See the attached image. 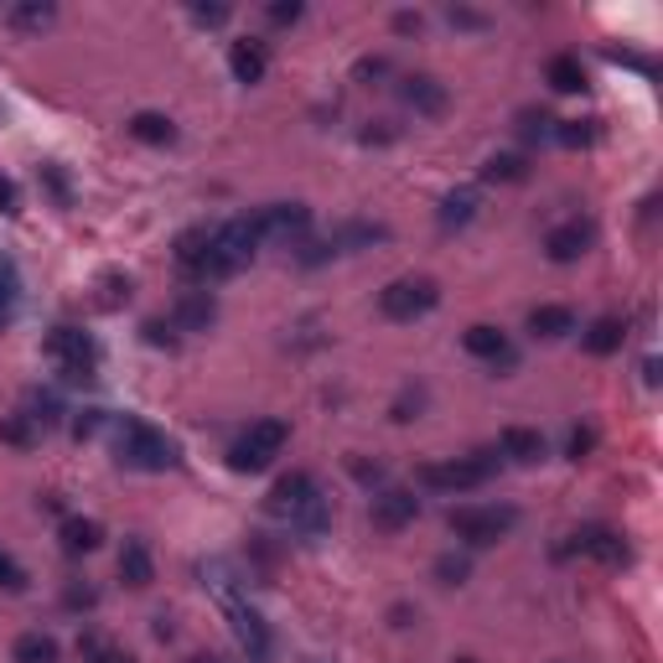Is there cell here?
I'll return each instance as SVG.
<instances>
[{
    "label": "cell",
    "instance_id": "obj_9",
    "mask_svg": "<svg viewBox=\"0 0 663 663\" xmlns=\"http://www.w3.org/2000/svg\"><path fill=\"white\" fill-rule=\"evenodd\" d=\"M514 508H456L451 514V535L456 539H467V544H498V539L514 529Z\"/></svg>",
    "mask_w": 663,
    "mask_h": 663
},
{
    "label": "cell",
    "instance_id": "obj_27",
    "mask_svg": "<svg viewBox=\"0 0 663 663\" xmlns=\"http://www.w3.org/2000/svg\"><path fill=\"white\" fill-rule=\"evenodd\" d=\"M5 22L16 26V32H47V26L58 22V5H47V0H22V5L5 11Z\"/></svg>",
    "mask_w": 663,
    "mask_h": 663
},
{
    "label": "cell",
    "instance_id": "obj_6",
    "mask_svg": "<svg viewBox=\"0 0 663 663\" xmlns=\"http://www.w3.org/2000/svg\"><path fill=\"white\" fill-rule=\"evenodd\" d=\"M285 441H291V426H285V420H255V426L229 446V467L234 471H265L280 451H285Z\"/></svg>",
    "mask_w": 663,
    "mask_h": 663
},
{
    "label": "cell",
    "instance_id": "obj_52",
    "mask_svg": "<svg viewBox=\"0 0 663 663\" xmlns=\"http://www.w3.org/2000/svg\"><path fill=\"white\" fill-rule=\"evenodd\" d=\"M306 663H321V659H306Z\"/></svg>",
    "mask_w": 663,
    "mask_h": 663
},
{
    "label": "cell",
    "instance_id": "obj_13",
    "mask_svg": "<svg viewBox=\"0 0 663 663\" xmlns=\"http://www.w3.org/2000/svg\"><path fill=\"white\" fill-rule=\"evenodd\" d=\"M218 321V300L213 291H182L172 306V327L176 332H208Z\"/></svg>",
    "mask_w": 663,
    "mask_h": 663
},
{
    "label": "cell",
    "instance_id": "obj_22",
    "mask_svg": "<svg viewBox=\"0 0 663 663\" xmlns=\"http://www.w3.org/2000/svg\"><path fill=\"white\" fill-rule=\"evenodd\" d=\"M208 249H213V229H187L176 238V265L193 280H202V265H208Z\"/></svg>",
    "mask_w": 663,
    "mask_h": 663
},
{
    "label": "cell",
    "instance_id": "obj_35",
    "mask_svg": "<svg viewBox=\"0 0 663 663\" xmlns=\"http://www.w3.org/2000/svg\"><path fill=\"white\" fill-rule=\"evenodd\" d=\"M99 285H105V296H99L105 311H114V306H125V300H130V275H120V270H109Z\"/></svg>",
    "mask_w": 663,
    "mask_h": 663
},
{
    "label": "cell",
    "instance_id": "obj_51",
    "mask_svg": "<svg viewBox=\"0 0 663 663\" xmlns=\"http://www.w3.org/2000/svg\"><path fill=\"white\" fill-rule=\"evenodd\" d=\"M187 663H223V659H213V653H197V659H187Z\"/></svg>",
    "mask_w": 663,
    "mask_h": 663
},
{
    "label": "cell",
    "instance_id": "obj_32",
    "mask_svg": "<svg viewBox=\"0 0 663 663\" xmlns=\"http://www.w3.org/2000/svg\"><path fill=\"white\" fill-rule=\"evenodd\" d=\"M555 140L570 150L591 146V140H597V120H555Z\"/></svg>",
    "mask_w": 663,
    "mask_h": 663
},
{
    "label": "cell",
    "instance_id": "obj_5",
    "mask_svg": "<svg viewBox=\"0 0 663 663\" xmlns=\"http://www.w3.org/2000/svg\"><path fill=\"white\" fill-rule=\"evenodd\" d=\"M503 467V456L498 451H471V456H456V462H430L420 467V482L435 492H471L492 482V471Z\"/></svg>",
    "mask_w": 663,
    "mask_h": 663
},
{
    "label": "cell",
    "instance_id": "obj_38",
    "mask_svg": "<svg viewBox=\"0 0 663 663\" xmlns=\"http://www.w3.org/2000/svg\"><path fill=\"white\" fill-rule=\"evenodd\" d=\"M420 409H426V389H405L394 400V420H420Z\"/></svg>",
    "mask_w": 663,
    "mask_h": 663
},
{
    "label": "cell",
    "instance_id": "obj_7",
    "mask_svg": "<svg viewBox=\"0 0 663 663\" xmlns=\"http://www.w3.org/2000/svg\"><path fill=\"white\" fill-rule=\"evenodd\" d=\"M435 300H441V285L426 275H405V280H389L384 291H379V311L389 321H420L426 311H435Z\"/></svg>",
    "mask_w": 663,
    "mask_h": 663
},
{
    "label": "cell",
    "instance_id": "obj_49",
    "mask_svg": "<svg viewBox=\"0 0 663 663\" xmlns=\"http://www.w3.org/2000/svg\"><path fill=\"white\" fill-rule=\"evenodd\" d=\"M420 11H400V16H394V32H405V37H415V32H420Z\"/></svg>",
    "mask_w": 663,
    "mask_h": 663
},
{
    "label": "cell",
    "instance_id": "obj_40",
    "mask_svg": "<svg viewBox=\"0 0 663 663\" xmlns=\"http://www.w3.org/2000/svg\"><path fill=\"white\" fill-rule=\"evenodd\" d=\"M105 409H84V415H78V420H73V435H78V441H88V435H99V430H105Z\"/></svg>",
    "mask_w": 663,
    "mask_h": 663
},
{
    "label": "cell",
    "instance_id": "obj_47",
    "mask_svg": "<svg viewBox=\"0 0 663 663\" xmlns=\"http://www.w3.org/2000/svg\"><path fill=\"white\" fill-rule=\"evenodd\" d=\"M88 663H135L125 653V648H94V653H88Z\"/></svg>",
    "mask_w": 663,
    "mask_h": 663
},
{
    "label": "cell",
    "instance_id": "obj_42",
    "mask_svg": "<svg viewBox=\"0 0 663 663\" xmlns=\"http://www.w3.org/2000/svg\"><path fill=\"white\" fill-rule=\"evenodd\" d=\"M384 73H389L384 58H364V63L353 67V78H358V84H373V78H384Z\"/></svg>",
    "mask_w": 663,
    "mask_h": 663
},
{
    "label": "cell",
    "instance_id": "obj_21",
    "mask_svg": "<svg viewBox=\"0 0 663 663\" xmlns=\"http://www.w3.org/2000/svg\"><path fill=\"white\" fill-rule=\"evenodd\" d=\"M622 337H627V327H622L617 317H597L586 332H580V347L591 353V358H612L622 347Z\"/></svg>",
    "mask_w": 663,
    "mask_h": 663
},
{
    "label": "cell",
    "instance_id": "obj_36",
    "mask_svg": "<svg viewBox=\"0 0 663 663\" xmlns=\"http://www.w3.org/2000/svg\"><path fill=\"white\" fill-rule=\"evenodd\" d=\"M435 576H441V586H462V580L471 576V560L467 555H441L435 560Z\"/></svg>",
    "mask_w": 663,
    "mask_h": 663
},
{
    "label": "cell",
    "instance_id": "obj_19",
    "mask_svg": "<svg viewBox=\"0 0 663 663\" xmlns=\"http://www.w3.org/2000/svg\"><path fill=\"white\" fill-rule=\"evenodd\" d=\"M58 539H63V555H94L99 544H105V524L99 518H63V529H58Z\"/></svg>",
    "mask_w": 663,
    "mask_h": 663
},
{
    "label": "cell",
    "instance_id": "obj_39",
    "mask_svg": "<svg viewBox=\"0 0 663 663\" xmlns=\"http://www.w3.org/2000/svg\"><path fill=\"white\" fill-rule=\"evenodd\" d=\"M0 591H26V570L0 550Z\"/></svg>",
    "mask_w": 663,
    "mask_h": 663
},
{
    "label": "cell",
    "instance_id": "obj_28",
    "mask_svg": "<svg viewBox=\"0 0 663 663\" xmlns=\"http://www.w3.org/2000/svg\"><path fill=\"white\" fill-rule=\"evenodd\" d=\"M544 78H550V88H555V94H580V88H586V67H580V58L560 52V58H550Z\"/></svg>",
    "mask_w": 663,
    "mask_h": 663
},
{
    "label": "cell",
    "instance_id": "obj_30",
    "mask_svg": "<svg viewBox=\"0 0 663 663\" xmlns=\"http://www.w3.org/2000/svg\"><path fill=\"white\" fill-rule=\"evenodd\" d=\"M11 659L16 663H58L63 648H58V638H47V633H22L16 648H11Z\"/></svg>",
    "mask_w": 663,
    "mask_h": 663
},
{
    "label": "cell",
    "instance_id": "obj_16",
    "mask_svg": "<svg viewBox=\"0 0 663 663\" xmlns=\"http://www.w3.org/2000/svg\"><path fill=\"white\" fill-rule=\"evenodd\" d=\"M591 223H560V229H550L544 234V255L555 259V265H576L586 249H591Z\"/></svg>",
    "mask_w": 663,
    "mask_h": 663
},
{
    "label": "cell",
    "instance_id": "obj_23",
    "mask_svg": "<svg viewBox=\"0 0 663 663\" xmlns=\"http://www.w3.org/2000/svg\"><path fill=\"white\" fill-rule=\"evenodd\" d=\"M130 135L140 140V146H172L176 140V125L167 114H156V109H140V114H130Z\"/></svg>",
    "mask_w": 663,
    "mask_h": 663
},
{
    "label": "cell",
    "instance_id": "obj_37",
    "mask_svg": "<svg viewBox=\"0 0 663 663\" xmlns=\"http://www.w3.org/2000/svg\"><path fill=\"white\" fill-rule=\"evenodd\" d=\"M518 135H524V140H544V135H555V120L529 109V114H518Z\"/></svg>",
    "mask_w": 663,
    "mask_h": 663
},
{
    "label": "cell",
    "instance_id": "obj_25",
    "mask_svg": "<svg viewBox=\"0 0 663 663\" xmlns=\"http://www.w3.org/2000/svg\"><path fill=\"white\" fill-rule=\"evenodd\" d=\"M529 332L535 337H565V332H576V311L570 306H535L529 311Z\"/></svg>",
    "mask_w": 663,
    "mask_h": 663
},
{
    "label": "cell",
    "instance_id": "obj_24",
    "mask_svg": "<svg viewBox=\"0 0 663 663\" xmlns=\"http://www.w3.org/2000/svg\"><path fill=\"white\" fill-rule=\"evenodd\" d=\"M384 238H389L384 223H347V229H337L327 244H332V255H347V249H373V244H384Z\"/></svg>",
    "mask_w": 663,
    "mask_h": 663
},
{
    "label": "cell",
    "instance_id": "obj_29",
    "mask_svg": "<svg viewBox=\"0 0 663 663\" xmlns=\"http://www.w3.org/2000/svg\"><path fill=\"white\" fill-rule=\"evenodd\" d=\"M477 187H456V193H446V202H441V229H467L471 218H477Z\"/></svg>",
    "mask_w": 663,
    "mask_h": 663
},
{
    "label": "cell",
    "instance_id": "obj_44",
    "mask_svg": "<svg viewBox=\"0 0 663 663\" xmlns=\"http://www.w3.org/2000/svg\"><path fill=\"white\" fill-rule=\"evenodd\" d=\"M193 22H202V26H223V22H229V5H193Z\"/></svg>",
    "mask_w": 663,
    "mask_h": 663
},
{
    "label": "cell",
    "instance_id": "obj_4",
    "mask_svg": "<svg viewBox=\"0 0 663 663\" xmlns=\"http://www.w3.org/2000/svg\"><path fill=\"white\" fill-rule=\"evenodd\" d=\"M114 451H120V467H135V471H167L182 462L172 435H161L146 420H125L120 435H114Z\"/></svg>",
    "mask_w": 663,
    "mask_h": 663
},
{
    "label": "cell",
    "instance_id": "obj_17",
    "mask_svg": "<svg viewBox=\"0 0 663 663\" xmlns=\"http://www.w3.org/2000/svg\"><path fill=\"white\" fill-rule=\"evenodd\" d=\"M229 73H234L238 84H265V73H270V52H265V42L238 37V42L229 47Z\"/></svg>",
    "mask_w": 663,
    "mask_h": 663
},
{
    "label": "cell",
    "instance_id": "obj_10",
    "mask_svg": "<svg viewBox=\"0 0 663 663\" xmlns=\"http://www.w3.org/2000/svg\"><path fill=\"white\" fill-rule=\"evenodd\" d=\"M259 223V238H300L306 229H311V208L306 202H270V208H259L255 213Z\"/></svg>",
    "mask_w": 663,
    "mask_h": 663
},
{
    "label": "cell",
    "instance_id": "obj_26",
    "mask_svg": "<svg viewBox=\"0 0 663 663\" xmlns=\"http://www.w3.org/2000/svg\"><path fill=\"white\" fill-rule=\"evenodd\" d=\"M16 300H22V270H16V259L0 249V332L16 317Z\"/></svg>",
    "mask_w": 663,
    "mask_h": 663
},
{
    "label": "cell",
    "instance_id": "obj_41",
    "mask_svg": "<svg viewBox=\"0 0 663 663\" xmlns=\"http://www.w3.org/2000/svg\"><path fill=\"white\" fill-rule=\"evenodd\" d=\"M300 16H306V5H300V0H291V5L275 0V5H270V22H275V26H296Z\"/></svg>",
    "mask_w": 663,
    "mask_h": 663
},
{
    "label": "cell",
    "instance_id": "obj_46",
    "mask_svg": "<svg viewBox=\"0 0 663 663\" xmlns=\"http://www.w3.org/2000/svg\"><path fill=\"white\" fill-rule=\"evenodd\" d=\"M146 343H150V347H176V337L167 332V327H161V321H146Z\"/></svg>",
    "mask_w": 663,
    "mask_h": 663
},
{
    "label": "cell",
    "instance_id": "obj_31",
    "mask_svg": "<svg viewBox=\"0 0 663 663\" xmlns=\"http://www.w3.org/2000/svg\"><path fill=\"white\" fill-rule=\"evenodd\" d=\"M26 420H32V426H58V420H63V400H58L52 389H32V394H26Z\"/></svg>",
    "mask_w": 663,
    "mask_h": 663
},
{
    "label": "cell",
    "instance_id": "obj_45",
    "mask_svg": "<svg viewBox=\"0 0 663 663\" xmlns=\"http://www.w3.org/2000/svg\"><path fill=\"white\" fill-rule=\"evenodd\" d=\"M42 182L52 187V197H58V202H67V176L58 172V167H42Z\"/></svg>",
    "mask_w": 663,
    "mask_h": 663
},
{
    "label": "cell",
    "instance_id": "obj_1",
    "mask_svg": "<svg viewBox=\"0 0 663 663\" xmlns=\"http://www.w3.org/2000/svg\"><path fill=\"white\" fill-rule=\"evenodd\" d=\"M202 586H208V591L218 597V606L229 612V627H234L244 659H249V663H270V627H265V617H259L249 601L238 597L229 560H208V565H202Z\"/></svg>",
    "mask_w": 663,
    "mask_h": 663
},
{
    "label": "cell",
    "instance_id": "obj_34",
    "mask_svg": "<svg viewBox=\"0 0 663 663\" xmlns=\"http://www.w3.org/2000/svg\"><path fill=\"white\" fill-rule=\"evenodd\" d=\"M0 441H5V446H32V441H37V430H32L26 415H11V420H0Z\"/></svg>",
    "mask_w": 663,
    "mask_h": 663
},
{
    "label": "cell",
    "instance_id": "obj_15",
    "mask_svg": "<svg viewBox=\"0 0 663 663\" xmlns=\"http://www.w3.org/2000/svg\"><path fill=\"white\" fill-rule=\"evenodd\" d=\"M576 550H580V555H591V560H601V565H627V560H633L627 539H622L617 529H601V524L580 529V535H576Z\"/></svg>",
    "mask_w": 663,
    "mask_h": 663
},
{
    "label": "cell",
    "instance_id": "obj_18",
    "mask_svg": "<svg viewBox=\"0 0 663 663\" xmlns=\"http://www.w3.org/2000/svg\"><path fill=\"white\" fill-rule=\"evenodd\" d=\"M462 347H467L471 358H482V364H503V368L514 364V347H508V337H503L498 327H482V321L462 332Z\"/></svg>",
    "mask_w": 663,
    "mask_h": 663
},
{
    "label": "cell",
    "instance_id": "obj_20",
    "mask_svg": "<svg viewBox=\"0 0 663 663\" xmlns=\"http://www.w3.org/2000/svg\"><path fill=\"white\" fill-rule=\"evenodd\" d=\"M120 576H125V586H135V591H146L150 580H156V560H150L146 539H125V550H120Z\"/></svg>",
    "mask_w": 663,
    "mask_h": 663
},
{
    "label": "cell",
    "instance_id": "obj_33",
    "mask_svg": "<svg viewBox=\"0 0 663 663\" xmlns=\"http://www.w3.org/2000/svg\"><path fill=\"white\" fill-rule=\"evenodd\" d=\"M482 176H488V182H524V176H529V161H524V156H492L488 167H482Z\"/></svg>",
    "mask_w": 663,
    "mask_h": 663
},
{
    "label": "cell",
    "instance_id": "obj_48",
    "mask_svg": "<svg viewBox=\"0 0 663 663\" xmlns=\"http://www.w3.org/2000/svg\"><path fill=\"white\" fill-rule=\"evenodd\" d=\"M591 446H597V435H591V430H576V435H570V462H580Z\"/></svg>",
    "mask_w": 663,
    "mask_h": 663
},
{
    "label": "cell",
    "instance_id": "obj_8",
    "mask_svg": "<svg viewBox=\"0 0 663 663\" xmlns=\"http://www.w3.org/2000/svg\"><path fill=\"white\" fill-rule=\"evenodd\" d=\"M47 358H58L63 373L73 384H84L94 364H99V343L88 337L84 327H52V337H47Z\"/></svg>",
    "mask_w": 663,
    "mask_h": 663
},
{
    "label": "cell",
    "instance_id": "obj_11",
    "mask_svg": "<svg viewBox=\"0 0 663 663\" xmlns=\"http://www.w3.org/2000/svg\"><path fill=\"white\" fill-rule=\"evenodd\" d=\"M420 518V498L409 488H384V492H373V524L379 529H405V524H415Z\"/></svg>",
    "mask_w": 663,
    "mask_h": 663
},
{
    "label": "cell",
    "instance_id": "obj_43",
    "mask_svg": "<svg viewBox=\"0 0 663 663\" xmlns=\"http://www.w3.org/2000/svg\"><path fill=\"white\" fill-rule=\"evenodd\" d=\"M16 202H22V197H16V182H11V176H0V213L16 218V213H22Z\"/></svg>",
    "mask_w": 663,
    "mask_h": 663
},
{
    "label": "cell",
    "instance_id": "obj_14",
    "mask_svg": "<svg viewBox=\"0 0 663 663\" xmlns=\"http://www.w3.org/2000/svg\"><path fill=\"white\" fill-rule=\"evenodd\" d=\"M498 456H508L514 467H539L544 456H550V446H544V435L529 426H508L503 435H498Z\"/></svg>",
    "mask_w": 663,
    "mask_h": 663
},
{
    "label": "cell",
    "instance_id": "obj_3",
    "mask_svg": "<svg viewBox=\"0 0 663 663\" xmlns=\"http://www.w3.org/2000/svg\"><path fill=\"white\" fill-rule=\"evenodd\" d=\"M259 223L255 218H229L223 229H213V249H208V265H202V285L208 280H229L238 275L249 259L259 255Z\"/></svg>",
    "mask_w": 663,
    "mask_h": 663
},
{
    "label": "cell",
    "instance_id": "obj_2",
    "mask_svg": "<svg viewBox=\"0 0 663 663\" xmlns=\"http://www.w3.org/2000/svg\"><path fill=\"white\" fill-rule=\"evenodd\" d=\"M275 518H285L296 535L306 539H321L327 535V524H332V508H327V498H321L317 477L311 471H291V477H280L275 488H270V503H265Z\"/></svg>",
    "mask_w": 663,
    "mask_h": 663
},
{
    "label": "cell",
    "instance_id": "obj_50",
    "mask_svg": "<svg viewBox=\"0 0 663 663\" xmlns=\"http://www.w3.org/2000/svg\"><path fill=\"white\" fill-rule=\"evenodd\" d=\"M451 26H488V16H477V11H462V5H451Z\"/></svg>",
    "mask_w": 663,
    "mask_h": 663
},
{
    "label": "cell",
    "instance_id": "obj_12",
    "mask_svg": "<svg viewBox=\"0 0 663 663\" xmlns=\"http://www.w3.org/2000/svg\"><path fill=\"white\" fill-rule=\"evenodd\" d=\"M400 99H405L415 114H426V120H435V114H446L451 94L441 78H430V73H409L405 84H400Z\"/></svg>",
    "mask_w": 663,
    "mask_h": 663
}]
</instances>
